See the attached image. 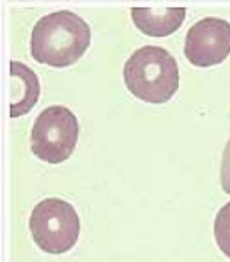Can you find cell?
Here are the masks:
<instances>
[{
  "mask_svg": "<svg viewBox=\"0 0 230 262\" xmlns=\"http://www.w3.org/2000/svg\"><path fill=\"white\" fill-rule=\"evenodd\" d=\"M78 132L76 116L68 107H47L37 116L32 126V152L46 163H63L72 156L78 142Z\"/></svg>",
  "mask_w": 230,
  "mask_h": 262,
  "instance_id": "4",
  "label": "cell"
},
{
  "mask_svg": "<svg viewBox=\"0 0 230 262\" xmlns=\"http://www.w3.org/2000/svg\"><path fill=\"white\" fill-rule=\"evenodd\" d=\"M216 243L227 258H230V202L221 207L214 220Z\"/></svg>",
  "mask_w": 230,
  "mask_h": 262,
  "instance_id": "8",
  "label": "cell"
},
{
  "mask_svg": "<svg viewBox=\"0 0 230 262\" xmlns=\"http://www.w3.org/2000/svg\"><path fill=\"white\" fill-rule=\"evenodd\" d=\"M123 79L129 93L136 98L151 104H161L178 91V62L163 47L144 46L126 60Z\"/></svg>",
  "mask_w": 230,
  "mask_h": 262,
  "instance_id": "2",
  "label": "cell"
},
{
  "mask_svg": "<svg viewBox=\"0 0 230 262\" xmlns=\"http://www.w3.org/2000/svg\"><path fill=\"white\" fill-rule=\"evenodd\" d=\"M30 230L35 245L47 253L71 251L79 237V217L72 205L59 198H47L32 210Z\"/></svg>",
  "mask_w": 230,
  "mask_h": 262,
  "instance_id": "3",
  "label": "cell"
},
{
  "mask_svg": "<svg viewBox=\"0 0 230 262\" xmlns=\"http://www.w3.org/2000/svg\"><path fill=\"white\" fill-rule=\"evenodd\" d=\"M230 54V24L220 18H204L189 28L185 56L194 66L219 64Z\"/></svg>",
  "mask_w": 230,
  "mask_h": 262,
  "instance_id": "5",
  "label": "cell"
},
{
  "mask_svg": "<svg viewBox=\"0 0 230 262\" xmlns=\"http://www.w3.org/2000/svg\"><path fill=\"white\" fill-rule=\"evenodd\" d=\"M136 28L151 37H168L185 21V8H134L131 11Z\"/></svg>",
  "mask_w": 230,
  "mask_h": 262,
  "instance_id": "6",
  "label": "cell"
},
{
  "mask_svg": "<svg viewBox=\"0 0 230 262\" xmlns=\"http://www.w3.org/2000/svg\"><path fill=\"white\" fill-rule=\"evenodd\" d=\"M220 180L221 188L226 193H230V139L223 149L221 156V168H220Z\"/></svg>",
  "mask_w": 230,
  "mask_h": 262,
  "instance_id": "9",
  "label": "cell"
},
{
  "mask_svg": "<svg viewBox=\"0 0 230 262\" xmlns=\"http://www.w3.org/2000/svg\"><path fill=\"white\" fill-rule=\"evenodd\" d=\"M91 44L90 25L71 11L43 16L32 28L31 56L37 62L66 68L78 62Z\"/></svg>",
  "mask_w": 230,
  "mask_h": 262,
  "instance_id": "1",
  "label": "cell"
},
{
  "mask_svg": "<svg viewBox=\"0 0 230 262\" xmlns=\"http://www.w3.org/2000/svg\"><path fill=\"white\" fill-rule=\"evenodd\" d=\"M40 95V82L34 71L21 62H11V116L27 115Z\"/></svg>",
  "mask_w": 230,
  "mask_h": 262,
  "instance_id": "7",
  "label": "cell"
}]
</instances>
